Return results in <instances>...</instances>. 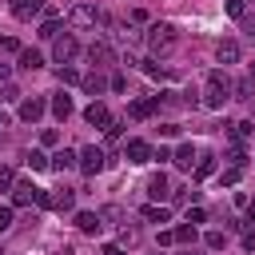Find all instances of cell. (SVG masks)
Here are the masks:
<instances>
[{"mask_svg":"<svg viewBox=\"0 0 255 255\" xmlns=\"http://www.w3.org/2000/svg\"><path fill=\"white\" fill-rule=\"evenodd\" d=\"M76 227H80L84 235H92V231H100V215H96V211H80V215H76Z\"/></svg>","mask_w":255,"mask_h":255,"instance_id":"obj_22","label":"cell"},{"mask_svg":"<svg viewBox=\"0 0 255 255\" xmlns=\"http://www.w3.org/2000/svg\"><path fill=\"white\" fill-rule=\"evenodd\" d=\"M151 151H155V147H151L147 139H128V143H124L128 163H147V159H151Z\"/></svg>","mask_w":255,"mask_h":255,"instance_id":"obj_6","label":"cell"},{"mask_svg":"<svg viewBox=\"0 0 255 255\" xmlns=\"http://www.w3.org/2000/svg\"><path fill=\"white\" fill-rule=\"evenodd\" d=\"M195 159H199V151H195L191 143H179V147L171 151V163H175V167H183V171H191V167H195Z\"/></svg>","mask_w":255,"mask_h":255,"instance_id":"obj_11","label":"cell"},{"mask_svg":"<svg viewBox=\"0 0 255 255\" xmlns=\"http://www.w3.org/2000/svg\"><path fill=\"white\" fill-rule=\"evenodd\" d=\"M167 215H171V211L159 207V203H147V207H143V219H147V223H167Z\"/></svg>","mask_w":255,"mask_h":255,"instance_id":"obj_24","label":"cell"},{"mask_svg":"<svg viewBox=\"0 0 255 255\" xmlns=\"http://www.w3.org/2000/svg\"><path fill=\"white\" fill-rule=\"evenodd\" d=\"M12 203H16V207H32V203L48 207V191L36 187V183H28V179H20V183L12 187Z\"/></svg>","mask_w":255,"mask_h":255,"instance_id":"obj_3","label":"cell"},{"mask_svg":"<svg viewBox=\"0 0 255 255\" xmlns=\"http://www.w3.org/2000/svg\"><path fill=\"white\" fill-rule=\"evenodd\" d=\"M215 167H219V163H215V155H207V151H203V155L195 159V179H207V175H215Z\"/></svg>","mask_w":255,"mask_h":255,"instance_id":"obj_20","label":"cell"},{"mask_svg":"<svg viewBox=\"0 0 255 255\" xmlns=\"http://www.w3.org/2000/svg\"><path fill=\"white\" fill-rule=\"evenodd\" d=\"M16 60H20V68H28V72H36V68H44V56H40L36 48H24V52H20Z\"/></svg>","mask_w":255,"mask_h":255,"instance_id":"obj_19","label":"cell"},{"mask_svg":"<svg viewBox=\"0 0 255 255\" xmlns=\"http://www.w3.org/2000/svg\"><path fill=\"white\" fill-rule=\"evenodd\" d=\"M44 108H48V104H44L40 96H32V100H24V104H20V120H24V124H36V120L44 116Z\"/></svg>","mask_w":255,"mask_h":255,"instance_id":"obj_13","label":"cell"},{"mask_svg":"<svg viewBox=\"0 0 255 255\" xmlns=\"http://www.w3.org/2000/svg\"><path fill=\"white\" fill-rule=\"evenodd\" d=\"M52 112H56V120H68V116H72V96H68L64 88L52 96Z\"/></svg>","mask_w":255,"mask_h":255,"instance_id":"obj_17","label":"cell"},{"mask_svg":"<svg viewBox=\"0 0 255 255\" xmlns=\"http://www.w3.org/2000/svg\"><path fill=\"white\" fill-rule=\"evenodd\" d=\"M0 52H12V56H20L24 48H20V40H16V36H0Z\"/></svg>","mask_w":255,"mask_h":255,"instance_id":"obj_32","label":"cell"},{"mask_svg":"<svg viewBox=\"0 0 255 255\" xmlns=\"http://www.w3.org/2000/svg\"><path fill=\"white\" fill-rule=\"evenodd\" d=\"M215 60L227 68V64H239V44L235 40H219V48H215Z\"/></svg>","mask_w":255,"mask_h":255,"instance_id":"obj_14","label":"cell"},{"mask_svg":"<svg viewBox=\"0 0 255 255\" xmlns=\"http://www.w3.org/2000/svg\"><path fill=\"white\" fill-rule=\"evenodd\" d=\"M40 143H44V147H56V143H60V131H56V128H44V131H40Z\"/></svg>","mask_w":255,"mask_h":255,"instance_id":"obj_34","label":"cell"},{"mask_svg":"<svg viewBox=\"0 0 255 255\" xmlns=\"http://www.w3.org/2000/svg\"><path fill=\"white\" fill-rule=\"evenodd\" d=\"M80 84H84V92H88V96H104V92L112 88V80H104V76H100L96 68H92V72H88V76H84Z\"/></svg>","mask_w":255,"mask_h":255,"instance_id":"obj_12","label":"cell"},{"mask_svg":"<svg viewBox=\"0 0 255 255\" xmlns=\"http://www.w3.org/2000/svg\"><path fill=\"white\" fill-rule=\"evenodd\" d=\"M0 100H4V104H16V100H20V88H16V84H4Z\"/></svg>","mask_w":255,"mask_h":255,"instance_id":"obj_35","label":"cell"},{"mask_svg":"<svg viewBox=\"0 0 255 255\" xmlns=\"http://www.w3.org/2000/svg\"><path fill=\"white\" fill-rule=\"evenodd\" d=\"M8 8H12L16 20H32V16H40L44 0H8Z\"/></svg>","mask_w":255,"mask_h":255,"instance_id":"obj_8","label":"cell"},{"mask_svg":"<svg viewBox=\"0 0 255 255\" xmlns=\"http://www.w3.org/2000/svg\"><path fill=\"white\" fill-rule=\"evenodd\" d=\"M120 243H124V247H135V243H139V231L124 223V231H120Z\"/></svg>","mask_w":255,"mask_h":255,"instance_id":"obj_31","label":"cell"},{"mask_svg":"<svg viewBox=\"0 0 255 255\" xmlns=\"http://www.w3.org/2000/svg\"><path fill=\"white\" fill-rule=\"evenodd\" d=\"M227 12H231L235 20H243V0H227Z\"/></svg>","mask_w":255,"mask_h":255,"instance_id":"obj_39","label":"cell"},{"mask_svg":"<svg viewBox=\"0 0 255 255\" xmlns=\"http://www.w3.org/2000/svg\"><path fill=\"white\" fill-rule=\"evenodd\" d=\"M231 88H235V84H231L227 72H211L207 84H203V104H207V108H223V104L231 100Z\"/></svg>","mask_w":255,"mask_h":255,"instance_id":"obj_1","label":"cell"},{"mask_svg":"<svg viewBox=\"0 0 255 255\" xmlns=\"http://www.w3.org/2000/svg\"><path fill=\"white\" fill-rule=\"evenodd\" d=\"M76 163H80V151H68V147H64V151L52 155V167H56V171H72Z\"/></svg>","mask_w":255,"mask_h":255,"instance_id":"obj_18","label":"cell"},{"mask_svg":"<svg viewBox=\"0 0 255 255\" xmlns=\"http://www.w3.org/2000/svg\"><path fill=\"white\" fill-rule=\"evenodd\" d=\"M243 251H255V231H243Z\"/></svg>","mask_w":255,"mask_h":255,"instance_id":"obj_42","label":"cell"},{"mask_svg":"<svg viewBox=\"0 0 255 255\" xmlns=\"http://www.w3.org/2000/svg\"><path fill=\"white\" fill-rule=\"evenodd\" d=\"M120 131H124V124H120V120H108V128H104L108 143H116V139H120Z\"/></svg>","mask_w":255,"mask_h":255,"instance_id":"obj_33","label":"cell"},{"mask_svg":"<svg viewBox=\"0 0 255 255\" xmlns=\"http://www.w3.org/2000/svg\"><path fill=\"white\" fill-rule=\"evenodd\" d=\"M159 112V96H147V100H135L131 108H128V116L131 120H147V116H155Z\"/></svg>","mask_w":255,"mask_h":255,"instance_id":"obj_10","label":"cell"},{"mask_svg":"<svg viewBox=\"0 0 255 255\" xmlns=\"http://www.w3.org/2000/svg\"><path fill=\"white\" fill-rule=\"evenodd\" d=\"M203 243H207L211 251H223V247H227V235H223V231H207V235H203Z\"/></svg>","mask_w":255,"mask_h":255,"instance_id":"obj_28","label":"cell"},{"mask_svg":"<svg viewBox=\"0 0 255 255\" xmlns=\"http://www.w3.org/2000/svg\"><path fill=\"white\" fill-rule=\"evenodd\" d=\"M247 223H255V203H247Z\"/></svg>","mask_w":255,"mask_h":255,"instance_id":"obj_43","label":"cell"},{"mask_svg":"<svg viewBox=\"0 0 255 255\" xmlns=\"http://www.w3.org/2000/svg\"><path fill=\"white\" fill-rule=\"evenodd\" d=\"M80 80H84V76H80L72 64H60V84H80Z\"/></svg>","mask_w":255,"mask_h":255,"instance_id":"obj_30","label":"cell"},{"mask_svg":"<svg viewBox=\"0 0 255 255\" xmlns=\"http://www.w3.org/2000/svg\"><path fill=\"white\" fill-rule=\"evenodd\" d=\"M12 187H16V171L8 163H0V191H12Z\"/></svg>","mask_w":255,"mask_h":255,"instance_id":"obj_29","label":"cell"},{"mask_svg":"<svg viewBox=\"0 0 255 255\" xmlns=\"http://www.w3.org/2000/svg\"><path fill=\"white\" fill-rule=\"evenodd\" d=\"M104 255H128L124 243H104Z\"/></svg>","mask_w":255,"mask_h":255,"instance_id":"obj_41","label":"cell"},{"mask_svg":"<svg viewBox=\"0 0 255 255\" xmlns=\"http://www.w3.org/2000/svg\"><path fill=\"white\" fill-rule=\"evenodd\" d=\"M0 124H4V116H0Z\"/></svg>","mask_w":255,"mask_h":255,"instance_id":"obj_47","label":"cell"},{"mask_svg":"<svg viewBox=\"0 0 255 255\" xmlns=\"http://www.w3.org/2000/svg\"><path fill=\"white\" fill-rule=\"evenodd\" d=\"M60 36V20H56V12H48V20L40 24V40H56Z\"/></svg>","mask_w":255,"mask_h":255,"instance_id":"obj_23","label":"cell"},{"mask_svg":"<svg viewBox=\"0 0 255 255\" xmlns=\"http://www.w3.org/2000/svg\"><path fill=\"white\" fill-rule=\"evenodd\" d=\"M143 44H147V52H151V56H167V52L179 44V36H175V28H171V24H151V28H147V36H143Z\"/></svg>","mask_w":255,"mask_h":255,"instance_id":"obj_2","label":"cell"},{"mask_svg":"<svg viewBox=\"0 0 255 255\" xmlns=\"http://www.w3.org/2000/svg\"><path fill=\"white\" fill-rule=\"evenodd\" d=\"M203 219H207L203 207H187V223H203Z\"/></svg>","mask_w":255,"mask_h":255,"instance_id":"obj_38","label":"cell"},{"mask_svg":"<svg viewBox=\"0 0 255 255\" xmlns=\"http://www.w3.org/2000/svg\"><path fill=\"white\" fill-rule=\"evenodd\" d=\"M147 195H151V199H163V195H167V175H163V171H155V175L147 179Z\"/></svg>","mask_w":255,"mask_h":255,"instance_id":"obj_21","label":"cell"},{"mask_svg":"<svg viewBox=\"0 0 255 255\" xmlns=\"http://www.w3.org/2000/svg\"><path fill=\"white\" fill-rule=\"evenodd\" d=\"M128 88V76L124 72H112V92H124Z\"/></svg>","mask_w":255,"mask_h":255,"instance_id":"obj_37","label":"cell"},{"mask_svg":"<svg viewBox=\"0 0 255 255\" xmlns=\"http://www.w3.org/2000/svg\"><path fill=\"white\" fill-rule=\"evenodd\" d=\"M76 203V191H68V187H60V191H48V207H56V211H68Z\"/></svg>","mask_w":255,"mask_h":255,"instance_id":"obj_16","label":"cell"},{"mask_svg":"<svg viewBox=\"0 0 255 255\" xmlns=\"http://www.w3.org/2000/svg\"><path fill=\"white\" fill-rule=\"evenodd\" d=\"M12 227V207H0V231Z\"/></svg>","mask_w":255,"mask_h":255,"instance_id":"obj_40","label":"cell"},{"mask_svg":"<svg viewBox=\"0 0 255 255\" xmlns=\"http://www.w3.org/2000/svg\"><path fill=\"white\" fill-rule=\"evenodd\" d=\"M179 255H199V251H191V247H187V251H179Z\"/></svg>","mask_w":255,"mask_h":255,"instance_id":"obj_45","label":"cell"},{"mask_svg":"<svg viewBox=\"0 0 255 255\" xmlns=\"http://www.w3.org/2000/svg\"><path fill=\"white\" fill-rule=\"evenodd\" d=\"M68 20H72L76 28H88V24H96V20H100V12H96L92 4H76V8L68 12Z\"/></svg>","mask_w":255,"mask_h":255,"instance_id":"obj_9","label":"cell"},{"mask_svg":"<svg viewBox=\"0 0 255 255\" xmlns=\"http://www.w3.org/2000/svg\"><path fill=\"white\" fill-rule=\"evenodd\" d=\"M76 56H80V44H76L72 32H64V36L52 40V60H56V64H72Z\"/></svg>","mask_w":255,"mask_h":255,"instance_id":"obj_4","label":"cell"},{"mask_svg":"<svg viewBox=\"0 0 255 255\" xmlns=\"http://www.w3.org/2000/svg\"><path fill=\"white\" fill-rule=\"evenodd\" d=\"M171 231H175V243H195V223H179Z\"/></svg>","mask_w":255,"mask_h":255,"instance_id":"obj_26","label":"cell"},{"mask_svg":"<svg viewBox=\"0 0 255 255\" xmlns=\"http://www.w3.org/2000/svg\"><path fill=\"white\" fill-rule=\"evenodd\" d=\"M88 60H92V68H108V64L116 60V52H112L104 40H96V44H88Z\"/></svg>","mask_w":255,"mask_h":255,"instance_id":"obj_7","label":"cell"},{"mask_svg":"<svg viewBox=\"0 0 255 255\" xmlns=\"http://www.w3.org/2000/svg\"><path fill=\"white\" fill-rule=\"evenodd\" d=\"M231 92H235V100H255V80L247 76V80H239Z\"/></svg>","mask_w":255,"mask_h":255,"instance_id":"obj_25","label":"cell"},{"mask_svg":"<svg viewBox=\"0 0 255 255\" xmlns=\"http://www.w3.org/2000/svg\"><path fill=\"white\" fill-rule=\"evenodd\" d=\"M104 147H96V143H88L84 151H80V171L84 175H96V171H104Z\"/></svg>","mask_w":255,"mask_h":255,"instance_id":"obj_5","label":"cell"},{"mask_svg":"<svg viewBox=\"0 0 255 255\" xmlns=\"http://www.w3.org/2000/svg\"><path fill=\"white\" fill-rule=\"evenodd\" d=\"M28 167H32V171H44V167H52V159H48L44 151H28Z\"/></svg>","mask_w":255,"mask_h":255,"instance_id":"obj_27","label":"cell"},{"mask_svg":"<svg viewBox=\"0 0 255 255\" xmlns=\"http://www.w3.org/2000/svg\"><path fill=\"white\" fill-rule=\"evenodd\" d=\"M84 120H88L92 128H108V120H112V116H108V108H104L100 100H92V104H88V112H84Z\"/></svg>","mask_w":255,"mask_h":255,"instance_id":"obj_15","label":"cell"},{"mask_svg":"<svg viewBox=\"0 0 255 255\" xmlns=\"http://www.w3.org/2000/svg\"><path fill=\"white\" fill-rule=\"evenodd\" d=\"M239 175H243V167H227V171H223V187H235Z\"/></svg>","mask_w":255,"mask_h":255,"instance_id":"obj_36","label":"cell"},{"mask_svg":"<svg viewBox=\"0 0 255 255\" xmlns=\"http://www.w3.org/2000/svg\"><path fill=\"white\" fill-rule=\"evenodd\" d=\"M243 28H247V32H251V36H255V20H243Z\"/></svg>","mask_w":255,"mask_h":255,"instance_id":"obj_44","label":"cell"},{"mask_svg":"<svg viewBox=\"0 0 255 255\" xmlns=\"http://www.w3.org/2000/svg\"><path fill=\"white\" fill-rule=\"evenodd\" d=\"M251 80H255V64H251Z\"/></svg>","mask_w":255,"mask_h":255,"instance_id":"obj_46","label":"cell"}]
</instances>
